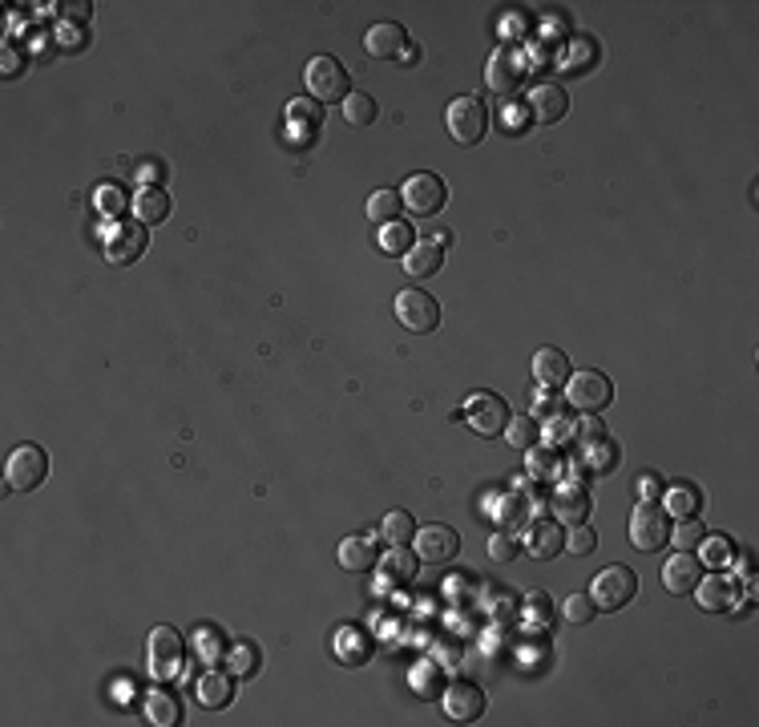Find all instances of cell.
<instances>
[{
    "label": "cell",
    "mask_w": 759,
    "mask_h": 727,
    "mask_svg": "<svg viewBox=\"0 0 759 727\" xmlns=\"http://www.w3.org/2000/svg\"><path fill=\"white\" fill-rule=\"evenodd\" d=\"M449 198V186L441 174H432V170H420L412 174L404 186H400V206L404 211H412V219H428V215H437L441 206Z\"/></svg>",
    "instance_id": "277c9868"
},
{
    "label": "cell",
    "mask_w": 759,
    "mask_h": 727,
    "mask_svg": "<svg viewBox=\"0 0 759 727\" xmlns=\"http://www.w3.org/2000/svg\"><path fill=\"white\" fill-rule=\"evenodd\" d=\"M517 85H521V61L509 49H497L493 61H489V89L501 93V97H513Z\"/></svg>",
    "instance_id": "d4e9b609"
},
{
    "label": "cell",
    "mask_w": 759,
    "mask_h": 727,
    "mask_svg": "<svg viewBox=\"0 0 759 727\" xmlns=\"http://www.w3.org/2000/svg\"><path fill=\"white\" fill-rule=\"evenodd\" d=\"M231 699H235V679H231V675H223V671L210 667V671L198 679V703H202V707L214 711V707H227Z\"/></svg>",
    "instance_id": "83f0119b"
},
{
    "label": "cell",
    "mask_w": 759,
    "mask_h": 727,
    "mask_svg": "<svg viewBox=\"0 0 759 727\" xmlns=\"http://www.w3.org/2000/svg\"><path fill=\"white\" fill-rule=\"evenodd\" d=\"M699 550H703V562H707V566H727V562L735 558V546H731L727 538H703Z\"/></svg>",
    "instance_id": "7bdbcfd3"
},
{
    "label": "cell",
    "mask_w": 759,
    "mask_h": 727,
    "mask_svg": "<svg viewBox=\"0 0 759 727\" xmlns=\"http://www.w3.org/2000/svg\"><path fill=\"white\" fill-rule=\"evenodd\" d=\"M400 211H404V206H400V190H376V194L368 198V219H372L376 227L396 223Z\"/></svg>",
    "instance_id": "1f68e13d"
},
{
    "label": "cell",
    "mask_w": 759,
    "mask_h": 727,
    "mask_svg": "<svg viewBox=\"0 0 759 727\" xmlns=\"http://www.w3.org/2000/svg\"><path fill=\"white\" fill-rule=\"evenodd\" d=\"M699 578H703V562L691 558V550H679V554L667 558V566H663V586H667L671 594H691V590L699 586Z\"/></svg>",
    "instance_id": "d6986e66"
},
{
    "label": "cell",
    "mask_w": 759,
    "mask_h": 727,
    "mask_svg": "<svg viewBox=\"0 0 759 727\" xmlns=\"http://www.w3.org/2000/svg\"><path fill=\"white\" fill-rule=\"evenodd\" d=\"M570 372H574V368H570V356H566L562 348H537V356H533V376H537L541 388L566 384Z\"/></svg>",
    "instance_id": "cb8c5ba5"
},
{
    "label": "cell",
    "mask_w": 759,
    "mask_h": 727,
    "mask_svg": "<svg viewBox=\"0 0 759 727\" xmlns=\"http://www.w3.org/2000/svg\"><path fill=\"white\" fill-rule=\"evenodd\" d=\"M194 655L210 667V663H219V655H223V635H219V627H198L194 631Z\"/></svg>",
    "instance_id": "d590c367"
},
{
    "label": "cell",
    "mask_w": 759,
    "mask_h": 727,
    "mask_svg": "<svg viewBox=\"0 0 759 727\" xmlns=\"http://www.w3.org/2000/svg\"><path fill=\"white\" fill-rule=\"evenodd\" d=\"M590 517V493L578 485H562L554 493V522L558 526H582Z\"/></svg>",
    "instance_id": "44dd1931"
},
{
    "label": "cell",
    "mask_w": 759,
    "mask_h": 727,
    "mask_svg": "<svg viewBox=\"0 0 759 727\" xmlns=\"http://www.w3.org/2000/svg\"><path fill=\"white\" fill-rule=\"evenodd\" d=\"M541 441H546L550 449H558V445H570V441H578V425H574L570 417H562V412H558V417H550V425L541 429Z\"/></svg>",
    "instance_id": "ab89813d"
},
{
    "label": "cell",
    "mask_w": 759,
    "mask_h": 727,
    "mask_svg": "<svg viewBox=\"0 0 759 727\" xmlns=\"http://www.w3.org/2000/svg\"><path fill=\"white\" fill-rule=\"evenodd\" d=\"M634 497H638V501H655V497H663V481H659L655 473L634 477Z\"/></svg>",
    "instance_id": "7dc6e473"
},
{
    "label": "cell",
    "mask_w": 759,
    "mask_h": 727,
    "mask_svg": "<svg viewBox=\"0 0 759 727\" xmlns=\"http://www.w3.org/2000/svg\"><path fill=\"white\" fill-rule=\"evenodd\" d=\"M634 594H638V574L630 566H606L590 582V598L598 610H622Z\"/></svg>",
    "instance_id": "ba28073f"
},
{
    "label": "cell",
    "mask_w": 759,
    "mask_h": 727,
    "mask_svg": "<svg viewBox=\"0 0 759 727\" xmlns=\"http://www.w3.org/2000/svg\"><path fill=\"white\" fill-rule=\"evenodd\" d=\"M412 687H416V695L420 699H441L445 691V667H437V663H420L416 671H412Z\"/></svg>",
    "instance_id": "d6a6232c"
},
{
    "label": "cell",
    "mask_w": 759,
    "mask_h": 727,
    "mask_svg": "<svg viewBox=\"0 0 759 727\" xmlns=\"http://www.w3.org/2000/svg\"><path fill=\"white\" fill-rule=\"evenodd\" d=\"M396 320L412 336H428V332H437V324H441V303L432 299L428 291H420V287H404L396 295Z\"/></svg>",
    "instance_id": "52a82bcc"
},
{
    "label": "cell",
    "mask_w": 759,
    "mask_h": 727,
    "mask_svg": "<svg viewBox=\"0 0 759 727\" xmlns=\"http://www.w3.org/2000/svg\"><path fill=\"white\" fill-rule=\"evenodd\" d=\"M562 614H566V622H594V614H598V606H594V598L590 594H570L566 602H562Z\"/></svg>",
    "instance_id": "60d3db41"
},
{
    "label": "cell",
    "mask_w": 759,
    "mask_h": 727,
    "mask_svg": "<svg viewBox=\"0 0 759 727\" xmlns=\"http://www.w3.org/2000/svg\"><path fill=\"white\" fill-rule=\"evenodd\" d=\"M303 81H307V93L319 101V106H336V101H344L352 93V81H348V69L328 57V53H319L307 61L303 69Z\"/></svg>",
    "instance_id": "7a4b0ae2"
},
{
    "label": "cell",
    "mask_w": 759,
    "mask_h": 727,
    "mask_svg": "<svg viewBox=\"0 0 759 727\" xmlns=\"http://www.w3.org/2000/svg\"><path fill=\"white\" fill-rule=\"evenodd\" d=\"M630 542L642 554H659L671 542V517H667V509L655 505V501L634 505V513H630Z\"/></svg>",
    "instance_id": "3957f363"
},
{
    "label": "cell",
    "mask_w": 759,
    "mask_h": 727,
    "mask_svg": "<svg viewBox=\"0 0 759 727\" xmlns=\"http://www.w3.org/2000/svg\"><path fill=\"white\" fill-rule=\"evenodd\" d=\"M146 715H150V723H158V727H174V723L182 719V703H178L174 691L154 687V691L146 695Z\"/></svg>",
    "instance_id": "f1b7e54d"
},
{
    "label": "cell",
    "mask_w": 759,
    "mask_h": 727,
    "mask_svg": "<svg viewBox=\"0 0 759 727\" xmlns=\"http://www.w3.org/2000/svg\"><path fill=\"white\" fill-rule=\"evenodd\" d=\"M489 558H493V562H513V558H517V538H513L509 530L493 534V538H489Z\"/></svg>",
    "instance_id": "bcb514c9"
},
{
    "label": "cell",
    "mask_w": 759,
    "mask_h": 727,
    "mask_svg": "<svg viewBox=\"0 0 759 727\" xmlns=\"http://www.w3.org/2000/svg\"><path fill=\"white\" fill-rule=\"evenodd\" d=\"M142 251H146V227L142 223H122V227H114V235H105V259L118 263V267H130Z\"/></svg>",
    "instance_id": "2e32d148"
},
{
    "label": "cell",
    "mask_w": 759,
    "mask_h": 727,
    "mask_svg": "<svg viewBox=\"0 0 759 727\" xmlns=\"http://www.w3.org/2000/svg\"><path fill=\"white\" fill-rule=\"evenodd\" d=\"M380 251L384 255H404L416 239H412V227H404V223H384V231H380Z\"/></svg>",
    "instance_id": "8d00e7d4"
},
{
    "label": "cell",
    "mask_w": 759,
    "mask_h": 727,
    "mask_svg": "<svg viewBox=\"0 0 759 727\" xmlns=\"http://www.w3.org/2000/svg\"><path fill=\"white\" fill-rule=\"evenodd\" d=\"M130 206H134V215H138L142 227H154V223H162L170 215V198H166L162 186H142Z\"/></svg>",
    "instance_id": "4316f807"
},
{
    "label": "cell",
    "mask_w": 759,
    "mask_h": 727,
    "mask_svg": "<svg viewBox=\"0 0 759 727\" xmlns=\"http://www.w3.org/2000/svg\"><path fill=\"white\" fill-rule=\"evenodd\" d=\"M182 659H186L182 635L174 627H154L146 639V663H150L154 679H174L182 671Z\"/></svg>",
    "instance_id": "30bf717a"
},
{
    "label": "cell",
    "mask_w": 759,
    "mask_h": 727,
    "mask_svg": "<svg viewBox=\"0 0 759 727\" xmlns=\"http://www.w3.org/2000/svg\"><path fill=\"white\" fill-rule=\"evenodd\" d=\"M138 174H142V182H146V186H154V182H158V178H162V162H150V158H146V162H142V170H138Z\"/></svg>",
    "instance_id": "c3c4849f"
},
{
    "label": "cell",
    "mask_w": 759,
    "mask_h": 727,
    "mask_svg": "<svg viewBox=\"0 0 759 727\" xmlns=\"http://www.w3.org/2000/svg\"><path fill=\"white\" fill-rule=\"evenodd\" d=\"M594 546H598V538H594V530L582 522V526H570V534H566V550L570 554H578V558H586V554H594Z\"/></svg>",
    "instance_id": "ee69618b"
},
{
    "label": "cell",
    "mask_w": 759,
    "mask_h": 727,
    "mask_svg": "<svg viewBox=\"0 0 759 727\" xmlns=\"http://www.w3.org/2000/svg\"><path fill=\"white\" fill-rule=\"evenodd\" d=\"M49 477V457L41 445H17L5 461V485L13 493H33Z\"/></svg>",
    "instance_id": "8992f818"
},
{
    "label": "cell",
    "mask_w": 759,
    "mask_h": 727,
    "mask_svg": "<svg viewBox=\"0 0 759 727\" xmlns=\"http://www.w3.org/2000/svg\"><path fill=\"white\" fill-rule=\"evenodd\" d=\"M416 558L420 562H432V566H445L461 554V534L453 526H424L416 530Z\"/></svg>",
    "instance_id": "7c38bea8"
},
{
    "label": "cell",
    "mask_w": 759,
    "mask_h": 727,
    "mask_svg": "<svg viewBox=\"0 0 759 727\" xmlns=\"http://www.w3.org/2000/svg\"><path fill=\"white\" fill-rule=\"evenodd\" d=\"M368 655H372V639L360 627H348L336 635V659L340 663H364Z\"/></svg>",
    "instance_id": "f546056e"
},
{
    "label": "cell",
    "mask_w": 759,
    "mask_h": 727,
    "mask_svg": "<svg viewBox=\"0 0 759 727\" xmlns=\"http://www.w3.org/2000/svg\"><path fill=\"white\" fill-rule=\"evenodd\" d=\"M618 441L614 437H606V433H594V437H586L582 441V465L590 469V473H614L618 469Z\"/></svg>",
    "instance_id": "7402d4cb"
},
{
    "label": "cell",
    "mask_w": 759,
    "mask_h": 727,
    "mask_svg": "<svg viewBox=\"0 0 759 727\" xmlns=\"http://www.w3.org/2000/svg\"><path fill=\"white\" fill-rule=\"evenodd\" d=\"M336 554H340V566L352 570V574H368V570L380 566V542H376V534H352V538L340 542Z\"/></svg>",
    "instance_id": "ac0fdd59"
},
{
    "label": "cell",
    "mask_w": 759,
    "mask_h": 727,
    "mask_svg": "<svg viewBox=\"0 0 759 727\" xmlns=\"http://www.w3.org/2000/svg\"><path fill=\"white\" fill-rule=\"evenodd\" d=\"M663 509L671 517H695L703 509V493L691 481H671V485H663Z\"/></svg>",
    "instance_id": "484cf974"
},
{
    "label": "cell",
    "mask_w": 759,
    "mask_h": 727,
    "mask_svg": "<svg viewBox=\"0 0 759 727\" xmlns=\"http://www.w3.org/2000/svg\"><path fill=\"white\" fill-rule=\"evenodd\" d=\"M505 437H509V445H513V449H529V445H537V441H541V429H537V421H533V417H509Z\"/></svg>",
    "instance_id": "74e56055"
},
{
    "label": "cell",
    "mask_w": 759,
    "mask_h": 727,
    "mask_svg": "<svg viewBox=\"0 0 759 727\" xmlns=\"http://www.w3.org/2000/svg\"><path fill=\"white\" fill-rule=\"evenodd\" d=\"M376 114H380V106H376L368 93H356V89H352V93L344 97V122H348V126H372Z\"/></svg>",
    "instance_id": "836d02e7"
},
{
    "label": "cell",
    "mask_w": 759,
    "mask_h": 727,
    "mask_svg": "<svg viewBox=\"0 0 759 727\" xmlns=\"http://www.w3.org/2000/svg\"><path fill=\"white\" fill-rule=\"evenodd\" d=\"M525 453H529V473H533V477H541V481H554V477L562 473L558 453H554L550 445H529Z\"/></svg>",
    "instance_id": "e575fe53"
},
{
    "label": "cell",
    "mask_w": 759,
    "mask_h": 727,
    "mask_svg": "<svg viewBox=\"0 0 759 727\" xmlns=\"http://www.w3.org/2000/svg\"><path fill=\"white\" fill-rule=\"evenodd\" d=\"M416 566H420V558H412L404 546H392V550L380 558V582H376V586H412Z\"/></svg>",
    "instance_id": "603a6c76"
},
{
    "label": "cell",
    "mask_w": 759,
    "mask_h": 727,
    "mask_svg": "<svg viewBox=\"0 0 759 727\" xmlns=\"http://www.w3.org/2000/svg\"><path fill=\"white\" fill-rule=\"evenodd\" d=\"M227 663H231L235 675H251L259 667V647L255 643H235L231 655H227Z\"/></svg>",
    "instance_id": "b9f144b4"
},
{
    "label": "cell",
    "mask_w": 759,
    "mask_h": 727,
    "mask_svg": "<svg viewBox=\"0 0 759 727\" xmlns=\"http://www.w3.org/2000/svg\"><path fill=\"white\" fill-rule=\"evenodd\" d=\"M364 49H368V57L400 61L404 49H408V33H404V25H396V21H380V25H372V29L364 33Z\"/></svg>",
    "instance_id": "e0dca14e"
},
{
    "label": "cell",
    "mask_w": 759,
    "mask_h": 727,
    "mask_svg": "<svg viewBox=\"0 0 759 727\" xmlns=\"http://www.w3.org/2000/svg\"><path fill=\"white\" fill-rule=\"evenodd\" d=\"M465 421L477 437H501L505 425H509V404L497 396V392H485L477 388L469 400H465Z\"/></svg>",
    "instance_id": "9c48e42d"
},
{
    "label": "cell",
    "mask_w": 759,
    "mask_h": 727,
    "mask_svg": "<svg viewBox=\"0 0 759 727\" xmlns=\"http://www.w3.org/2000/svg\"><path fill=\"white\" fill-rule=\"evenodd\" d=\"M671 538H675L679 550H699V542L707 538V530H703L699 517H679V526H671Z\"/></svg>",
    "instance_id": "f35d334b"
},
{
    "label": "cell",
    "mask_w": 759,
    "mask_h": 727,
    "mask_svg": "<svg viewBox=\"0 0 759 727\" xmlns=\"http://www.w3.org/2000/svg\"><path fill=\"white\" fill-rule=\"evenodd\" d=\"M445 130L457 146H477L489 130V106L485 97L477 93H465V97H453L449 110H445Z\"/></svg>",
    "instance_id": "6da1fadb"
},
{
    "label": "cell",
    "mask_w": 759,
    "mask_h": 727,
    "mask_svg": "<svg viewBox=\"0 0 759 727\" xmlns=\"http://www.w3.org/2000/svg\"><path fill=\"white\" fill-rule=\"evenodd\" d=\"M525 110H529V122L554 126V122H562V118H566V110H570V97H566V89H562V85H554V81H541V85H533V89H529V97H525Z\"/></svg>",
    "instance_id": "4fadbf2b"
},
{
    "label": "cell",
    "mask_w": 759,
    "mask_h": 727,
    "mask_svg": "<svg viewBox=\"0 0 759 727\" xmlns=\"http://www.w3.org/2000/svg\"><path fill=\"white\" fill-rule=\"evenodd\" d=\"M400 259H404V271L412 279H428V275H437V267L445 263V247L437 239H416Z\"/></svg>",
    "instance_id": "ffe728a7"
},
{
    "label": "cell",
    "mask_w": 759,
    "mask_h": 727,
    "mask_svg": "<svg viewBox=\"0 0 759 727\" xmlns=\"http://www.w3.org/2000/svg\"><path fill=\"white\" fill-rule=\"evenodd\" d=\"M525 614H529L533 627H550V614H554V606H550V598H546V594H529V598H525Z\"/></svg>",
    "instance_id": "f6af8a7d"
},
{
    "label": "cell",
    "mask_w": 759,
    "mask_h": 727,
    "mask_svg": "<svg viewBox=\"0 0 759 727\" xmlns=\"http://www.w3.org/2000/svg\"><path fill=\"white\" fill-rule=\"evenodd\" d=\"M691 594H695L699 606L711 610V614H731V610L743 606V586H739L735 574H711V578H699V586H695Z\"/></svg>",
    "instance_id": "8fae6325"
},
{
    "label": "cell",
    "mask_w": 759,
    "mask_h": 727,
    "mask_svg": "<svg viewBox=\"0 0 759 727\" xmlns=\"http://www.w3.org/2000/svg\"><path fill=\"white\" fill-rule=\"evenodd\" d=\"M525 550H529V558L550 562V558H558L566 550V530L554 522V517H533L529 534H525Z\"/></svg>",
    "instance_id": "5bb4252c"
},
{
    "label": "cell",
    "mask_w": 759,
    "mask_h": 727,
    "mask_svg": "<svg viewBox=\"0 0 759 727\" xmlns=\"http://www.w3.org/2000/svg\"><path fill=\"white\" fill-rule=\"evenodd\" d=\"M610 400H614V384H610L606 372H594V368L570 372V380H566V404L574 412H602Z\"/></svg>",
    "instance_id": "5b68a950"
},
{
    "label": "cell",
    "mask_w": 759,
    "mask_h": 727,
    "mask_svg": "<svg viewBox=\"0 0 759 727\" xmlns=\"http://www.w3.org/2000/svg\"><path fill=\"white\" fill-rule=\"evenodd\" d=\"M380 534H384V542L388 546H408L412 538H416V522H412V513H404V509H392L384 522H380Z\"/></svg>",
    "instance_id": "4dcf8cb0"
},
{
    "label": "cell",
    "mask_w": 759,
    "mask_h": 727,
    "mask_svg": "<svg viewBox=\"0 0 759 727\" xmlns=\"http://www.w3.org/2000/svg\"><path fill=\"white\" fill-rule=\"evenodd\" d=\"M441 699H445V711L453 723H473L485 715V691L477 683H449Z\"/></svg>",
    "instance_id": "9a60e30c"
}]
</instances>
